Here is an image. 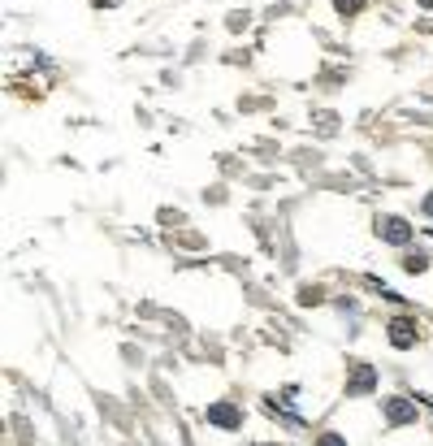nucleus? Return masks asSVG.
<instances>
[{"mask_svg":"<svg viewBox=\"0 0 433 446\" xmlns=\"http://www.w3.org/2000/svg\"><path fill=\"white\" fill-rule=\"evenodd\" d=\"M377 234L386 238V243H394V247H403L407 238H412V226H407L403 217H381L377 221Z\"/></svg>","mask_w":433,"mask_h":446,"instance_id":"f257e3e1","label":"nucleus"},{"mask_svg":"<svg viewBox=\"0 0 433 446\" xmlns=\"http://www.w3.org/2000/svg\"><path fill=\"white\" fill-rule=\"evenodd\" d=\"M420 5H425V9H433V0H420Z\"/></svg>","mask_w":433,"mask_h":446,"instance_id":"9d476101","label":"nucleus"},{"mask_svg":"<svg viewBox=\"0 0 433 446\" xmlns=\"http://www.w3.org/2000/svg\"><path fill=\"white\" fill-rule=\"evenodd\" d=\"M386 420H390V425H407V420H416V403L412 399H386Z\"/></svg>","mask_w":433,"mask_h":446,"instance_id":"39448f33","label":"nucleus"},{"mask_svg":"<svg viewBox=\"0 0 433 446\" xmlns=\"http://www.w3.org/2000/svg\"><path fill=\"white\" fill-rule=\"evenodd\" d=\"M425 212H429V217H433V195H425Z\"/></svg>","mask_w":433,"mask_h":446,"instance_id":"1a4fd4ad","label":"nucleus"},{"mask_svg":"<svg viewBox=\"0 0 433 446\" xmlns=\"http://www.w3.org/2000/svg\"><path fill=\"white\" fill-rule=\"evenodd\" d=\"M403 269H407V273H425V269H429V256H420V252H416V256H407Z\"/></svg>","mask_w":433,"mask_h":446,"instance_id":"423d86ee","label":"nucleus"},{"mask_svg":"<svg viewBox=\"0 0 433 446\" xmlns=\"http://www.w3.org/2000/svg\"><path fill=\"white\" fill-rule=\"evenodd\" d=\"M429 403H433V399H429Z\"/></svg>","mask_w":433,"mask_h":446,"instance_id":"9b49d317","label":"nucleus"},{"mask_svg":"<svg viewBox=\"0 0 433 446\" xmlns=\"http://www.w3.org/2000/svg\"><path fill=\"white\" fill-rule=\"evenodd\" d=\"M416 330H420L416 320H407V316H394V320H390V342L399 346V351H407V346L416 342Z\"/></svg>","mask_w":433,"mask_h":446,"instance_id":"7ed1b4c3","label":"nucleus"},{"mask_svg":"<svg viewBox=\"0 0 433 446\" xmlns=\"http://www.w3.org/2000/svg\"><path fill=\"white\" fill-rule=\"evenodd\" d=\"M377 386V373L373 364H351V381H347V394H368Z\"/></svg>","mask_w":433,"mask_h":446,"instance_id":"20e7f679","label":"nucleus"},{"mask_svg":"<svg viewBox=\"0 0 433 446\" xmlns=\"http://www.w3.org/2000/svg\"><path fill=\"white\" fill-rule=\"evenodd\" d=\"M208 425H221V429H239L243 425V412L234 407V403H208Z\"/></svg>","mask_w":433,"mask_h":446,"instance_id":"f03ea898","label":"nucleus"},{"mask_svg":"<svg viewBox=\"0 0 433 446\" xmlns=\"http://www.w3.org/2000/svg\"><path fill=\"white\" fill-rule=\"evenodd\" d=\"M334 5H338V13H360L364 0H334Z\"/></svg>","mask_w":433,"mask_h":446,"instance_id":"0eeeda50","label":"nucleus"},{"mask_svg":"<svg viewBox=\"0 0 433 446\" xmlns=\"http://www.w3.org/2000/svg\"><path fill=\"white\" fill-rule=\"evenodd\" d=\"M317 446H347V438H342V433H321Z\"/></svg>","mask_w":433,"mask_h":446,"instance_id":"6e6552de","label":"nucleus"}]
</instances>
